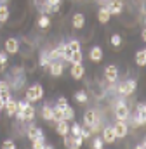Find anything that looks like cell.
<instances>
[{
	"label": "cell",
	"mask_w": 146,
	"mask_h": 149,
	"mask_svg": "<svg viewBox=\"0 0 146 149\" xmlns=\"http://www.w3.org/2000/svg\"><path fill=\"white\" fill-rule=\"evenodd\" d=\"M44 132H42V128L40 127H36V125H30L28 128H26V137L30 139V141H33V139H36L38 135H42Z\"/></svg>",
	"instance_id": "18"
},
{
	"label": "cell",
	"mask_w": 146,
	"mask_h": 149,
	"mask_svg": "<svg viewBox=\"0 0 146 149\" xmlns=\"http://www.w3.org/2000/svg\"><path fill=\"white\" fill-rule=\"evenodd\" d=\"M145 148H146L145 141H143V142H139V144H138V149H145Z\"/></svg>",
	"instance_id": "42"
},
{
	"label": "cell",
	"mask_w": 146,
	"mask_h": 149,
	"mask_svg": "<svg viewBox=\"0 0 146 149\" xmlns=\"http://www.w3.org/2000/svg\"><path fill=\"white\" fill-rule=\"evenodd\" d=\"M4 106H5V102H4V101H2V99H0V111H2V109H4Z\"/></svg>",
	"instance_id": "44"
},
{
	"label": "cell",
	"mask_w": 146,
	"mask_h": 149,
	"mask_svg": "<svg viewBox=\"0 0 146 149\" xmlns=\"http://www.w3.org/2000/svg\"><path fill=\"white\" fill-rule=\"evenodd\" d=\"M66 45H68V49H70L72 52H75V50H82V45H80L78 40H70Z\"/></svg>",
	"instance_id": "31"
},
{
	"label": "cell",
	"mask_w": 146,
	"mask_h": 149,
	"mask_svg": "<svg viewBox=\"0 0 146 149\" xmlns=\"http://www.w3.org/2000/svg\"><path fill=\"white\" fill-rule=\"evenodd\" d=\"M106 9L111 16H118L124 10V3H122V0H110L106 3Z\"/></svg>",
	"instance_id": "9"
},
{
	"label": "cell",
	"mask_w": 146,
	"mask_h": 149,
	"mask_svg": "<svg viewBox=\"0 0 146 149\" xmlns=\"http://www.w3.org/2000/svg\"><path fill=\"white\" fill-rule=\"evenodd\" d=\"M136 88H138V81L131 78V80L122 81V83L117 87V92H118L120 95H124V97H129V95H132V94L136 92Z\"/></svg>",
	"instance_id": "2"
},
{
	"label": "cell",
	"mask_w": 146,
	"mask_h": 149,
	"mask_svg": "<svg viewBox=\"0 0 146 149\" xmlns=\"http://www.w3.org/2000/svg\"><path fill=\"white\" fill-rule=\"evenodd\" d=\"M111 45H113L115 49H118V47L122 45V37H120L118 33H115V35H111Z\"/></svg>",
	"instance_id": "33"
},
{
	"label": "cell",
	"mask_w": 146,
	"mask_h": 149,
	"mask_svg": "<svg viewBox=\"0 0 146 149\" xmlns=\"http://www.w3.org/2000/svg\"><path fill=\"white\" fill-rule=\"evenodd\" d=\"M72 26L75 30H82L84 26H85V16L82 14V12H77V14H73L72 17Z\"/></svg>",
	"instance_id": "15"
},
{
	"label": "cell",
	"mask_w": 146,
	"mask_h": 149,
	"mask_svg": "<svg viewBox=\"0 0 146 149\" xmlns=\"http://www.w3.org/2000/svg\"><path fill=\"white\" fill-rule=\"evenodd\" d=\"M63 139H65V146L66 148H72V149H78V148H82V144H84L82 135H72V137L65 135Z\"/></svg>",
	"instance_id": "7"
},
{
	"label": "cell",
	"mask_w": 146,
	"mask_h": 149,
	"mask_svg": "<svg viewBox=\"0 0 146 149\" xmlns=\"http://www.w3.org/2000/svg\"><path fill=\"white\" fill-rule=\"evenodd\" d=\"M9 19V7L5 3H0V23H5Z\"/></svg>",
	"instance_id": "28"
},
{
	"label": "cell",
	"mask_w": 146,
	"mask_h": 149,
	"mask_svg": "<svg viewBox=\"0 0 146 149\" xmlns=\"http://www.w3.org/2000/svg\"><path fill=\"white\" fill-rule=\"evenodd\" d=\"M75 101L77 102H80V104H85L87 101H89V95H87V92L85 90H78V92H75Z\"/></svg>",
	"instance_id": "24"
},
{
	"label": "cell",
	"mask_w": 146,
	"mask_h": 149,
	"mask_svg": "<svg viewBox=\"0 0 146 149\" xmlns=\"http://www.w3.org/2000/svg\"><path fill=\"white\" fill-rule=\"evenodd\" d=\"M2 148H4V149H16V144H14L12 141H9V139H7V141H4V142H2Z\"/></svg>",
	"instance_id": "37"
},
{
	"label": "cell",
	"mask_w": 146,
	"mask_h": 149,
	"mask_svg": "<svg viewBox=\"0 0 146 149\" xmlns=\"http://www.w3.org/2000/svg\"><path fill=\"white\" fill-rule=\"evenodd\" d=\"M25 99L28 102H38V101H42L44 99V87L40 83H35V85L28 87L26 92H25Z\"/></svg>",
	"instance_id": "1"
},
{
	"label": "cell",
	"mask_w": 146,
	"mask_h": 149,
	"mask_svg": "<svg viewBox=\"0 0 146 149\" xmlns=\"http://www.w3.org/2000/svg\"><path fill=\"white\" fill-rule=\"evenodd\" d=\"M0 113H2V111H0Z\"/></svg>",
	"instance_id": "45"
},
{
	"label": "cell",
	"mask_w": 146,
	"mask_h": 149,
	"mask_svg": "<svg viewBox=\"0 0 146 149\" xmlns=\"http://www.w3.org/2000/svg\"><path fill=\"white\" fill-rule=\"evenodd\" d=\"M49 73L51 76H61V74L65 73V64H63V61L61 59H56V61H51V64H49Z\"/></svg>",
	"instance_id": "5"
},
{
	"label": "cell",
	"mask_w": 146,
	"mask_h": 149,
	"mask_svg": "<svg viewBox=\"0 0 146 149\" xmlns=\"http://www.w3.org/2000/svg\"><path fill=\"white\" fill-rule=\"evenodd\" d=\"M45 2H47L49 5H59V3H61V0H45Z\"/></svg>",
	"instance_id": "41"
},
{
	"label": "cell",
	"mask_w": 146,
	"mask_h": 149,
	"mask_svg": "<svg viewBox=\"0 0 146 149\" xmlns=\"http://www.w3.org/2000/svg\"><path fill=\"white\" fill-rule=\"evenodd\" d=\"M110 19H111V14L108 12V9H106V7H101L99 12H98V21H99L101 24H106Z\"/></svg>",
	"instance_id": "20"
},
{
	"label": "cell",
	"mask_w": 146,
	"mask_h": 149,
	"mask_svg": "<svg viewBox=\"0 0 146 149\" xmlns=\"http://www.w3.org/2000/svg\"><path fill=\"white\" fill-rule=\"evenodd\" d=\"M105 80L108 83H115L118 80V68L115 64H110V66L105 68Z\"/></svg>",
	"instance_id": "8"
},
{
	"label": "cell",
	"mask_w": 146,
	"mask_h": 149,
	"mask_svg": "<svg viewBox=\"0 0 146 149\" xmlns=\"http://www.w3.org/2000/svg\"><path fill=\"white\" fill-rule=\"evenodd\" d=\"M80 135H82V139L85 141V139H89V137L92 135V132H91V128H89V127H85V128L82 127V130H80Z\"/></svg>",
	"instance_id": "36"
},
{
	"label": "cell",
	"mask_w": 146,
	"mask_h": 149,
	"mask_svg": "<svg viewBox=\"0 0 146 149\" xmlns=\"http://www.w3.org/2000/svg\"><path fill=\"white\" fill-rule=\"evenodd\" d=\"M56 106H59V108H66V106H68V99H66V97H59L58 102H56Z\"/></svg>",
	"instance_id": "38"
},
{
	"label": "cell",
	"mask_w": 146,
	"mask_h": 149,
	"mask_svg": "<svg viewBox=\"0 0 146 149\" xmlns=\"http://www.w3.org/2000/svg\"><path fill=\"white\" fill-rule=\"evenodd\" d=\"M89 59H91V63H101V59H103V49L99 47V45H94V47H91V50H89Z\"/></svg>",
	"instance_id": "10"
},
{
	"label": "cell",
	"mask_w": 146,
	"mask_h": 149,
	"mask_svg": "<svg viewBox=\"0 0 146 149\" xmlns=\"http://www.w3.org/2000/svg\"><path fill=\"white\" fill-rule=\"evenodd\" d=\"M141 38H143V42H146V31H141Z\"/></svg>",
	"instance_id": "43"
},
{
	"label": "cell",
	"mask_w": 146,
	"mask_h": 149,
	"mask_svg": "<svg viewBox=\"0 0 146 149\" xmlns=\"http://www.w3.org/2000/svg\"><path fill=\"white\" fill-rule=\"evenodd\" d=\"M129 116H131V111H129L127 104H125L124 101H118L117 106H115V118H117V120H125V121H127Z\"/></svg>",
	"instance_id": "4"
},
{
	"label": "cell",
	"mask_w": 146,
	"mask_h": 149,
	"mask_svg": "<svg viewBox=\"0 0 146 149\" xmlns=\"http://www.w3.org/2000/svg\"><path fill=\"white\" fill-rule=\"evenodd\" d=\"M7 63H9V59H7V52L2 50V52H0V73H4V71L7 70Z\"/></svg>",
	"instance_id": "29"
},
{
	"label": "cell",
	"mask_w": 146,
	"mask_h": 149,
	"mask_svg": "<svg viewBox=\"0 0 146 149\" xmlns=\"http://www.w3.org/2000/svg\"><path fill=\"white\" fill-rule=\"evenodd\" d=\"M113 132H115V137L117 139H124L127 134H129V125L125 120H117L115 125H113Z\"/></svg>",
	"instance_id": "3"
},
{
	"label": "cell",
	"mask_w": 146,
	"mask_h": 149,
	"mask_svg": "<svg viewBox=\"0 0 146 149\" xmlns=\"http://www.w3.org/2000/svg\"><path fill=\"white\" fill-rule=\"evenodd\" d=\"M63 50H65V43H61V45H58L56 49H52V50L49 52V57H51V61L63 59Z\"/></svg>",
	"instance_id": "19"
},
{
	"label": "cell",
	"mask_w": 146,
	"mask_h": 149,
	"mask_svg": "<svg viewBox=\"0 0 146 149\" xmlns=\"http://www.w3.org/2000/svg\"><path fill=\"white\" fill-rule=\"evenodd\" d=\"M138 114H146V106H145V102H139V104H138Z\"/></svg>",
	"instance_id": "39"
},
{
	"label": "cell",
	"mask_w": 146,
	"mask_h": 149,
	"mask_svg": "<svg viewBox=\"0 0 146 149\" xmlns=\"http://www.w3.org/2000/svg\"><path fill=\"white\" fill-rule=\"evenodd\" d=\"M82 59H84V54H82V50H75V52H72L70 63H72V64H78V63H82Z\"/></svg>",
	"instance_id": "30"
},
{
	"label": "cell",
	"mask_w": 146,
	"mask_h": 149,
	"mask_svg": "<svg viewBox=\"0 0 146 149\" xmlns=\"http://www.w3.org/2000/svg\"><path fill=\"white\" fill-rule=\"evenodd\" d=\"M21 113H23V120H25V121H32L36 116V109H35V106H33V102H28V104L23 108Z\"/></svg>",
	"instance_id": "11"
},
{
	"label": "cell",
	"mask_w": 146,
	"mask_h": 149,
	"mask_svg": "<svg viewBox=\"0 0 146 149\" xmlns=\"http://www.w3.org/2000/svg\"><path fill=\"white\" fill-rule=\"evenodd\" d=\"M63 118H65L66 121H73V120H75V109H73L70 104H68L66 108H63Z\"/></svg>",
	"instance_id": "23"
},
{
	"label": "cell",
	"mask_w": 146,
	"mask_h": 149,
	"mask_svg": "<svg viewBox=\"0 0 146 149\" xmlns=\"http://www.w3.org/2000/svg\"><path fill=\"white\" fill-rule=\"evenodd\" d=\"M56 134H58V135H61V137L70 135V123H68L66 120L58 121V123H56Z\"/></svg>",
	"instance_id": "13"
},
{
	"label": "cell",
	"mask_w": 146,
	"mask_h": 149,
	"mask_svg": "<svg viewBox=\"0 0 146 149\" xmlns=\"http://www.w3.org/2000/svg\"><path fill=\"white\" fill-rule=\"evenodd\" d=\"M80 130H82V125H80V123L75 121V123L70 125V134H72V135H80Z\"/></svg>",
	"instance_id": "32"
},
{
	"label": "cell",
	"mask_w": 146,
	"mask_h": 149,
	"mask_svg": "<svg viewBox=\"0 0 146 149\" xmlns=\"http://www.w3.org/2000/svg\"><path fill=\"white\" fill-rule=\"evenodd\" d=\"M99 121V118H98V113L92 111V109H87L85 114H84V123H85V127H92L94 123H98Z\"/></svg>",
	"instance_id": "14"
},
{
	"label": "cell",
	"mask_w": 146,
	"mask_h": 149,
	"mask_svg": "<svg viewBox=\"0 0 146 149\" xmlns=\"http://www.w3.org/2000/svg\"><path fill=\"white\" fill-rule=\"evenodd\" d=\"M103 142H106V144H113L115 141H117V137H115V132H113V127H106V128H103Z\"/></svg>",
	"instance_id": "16"
},
{
	"label": "cell",
	"mask_w": 146,
	"mask_h": 149,
	"mask_svg": "<svg viewBox=\"0 0 146 149\" xmlns=\"http://www.w3.org/2000/svg\"><path fill=\"white\" fill-rule=\"evenodd\" d=\"M4 109H5V113H7V116H9V118H14V114H16V111H18V101L9 99V101L5 102Z\"/></svg>",
	"instance_id": "17"
},
{
	"label": "cell",
	"mask_w": 146,
	"mask_h": 149,
	"mask_svg": "<svg viewBox=\"0 0 146 149\" xmlns=\"http://www.w3.org/2000/svg\"><path fill=\"white\" fill-rule=\"evenodd\" d=\"M103 146H105V142H103L101 137H96V139L92 141V148L94 149H103Z\"/></svg>",
	"instance_id": "35"
},
{
	"label": "cell",
	"mask_w": 146,
	"mask_h": 149,
	"mask_svg": "<svg viewBox=\"0 0 146 149\" xmlns=\"http://www.w3.org/2000/svg\"><path fill=\"white\" fill-rule=\"evenodd\" d=\"M4 49H5V52L11 54V56L18 54V52H19V40H18V38H12V37L7 38L5 43H4Z\"/></svg>",
	"instance_id": "6"
},
{
	"label": "cell",
	"mask_w": 146,
	"mask_h": 149,
	"mask_svg": "<svg viewBox=\"0 0 146 149\" xmlns=\"http://www.w3.org/2000/svg\"><path fill=\"white\" fill-rule=\"evenodd\" d=\"M36 24H38L40 28H49V26H51V17H49L47 14H42V16L38 17V21H36Z\"/></svg>",
	"instance_id": "25"
},
{
	"label": "cell",
	"mask_w": 146,
	"mask_h": 149,
	"mask_svg": "<svg viewBox=\"0 0 146 149\" xmlns=\"http://www.w3.org/2000/svg\"><path fill=\"white\" fill-rule=\"evenodd\" d=\"M44 142H45V135L42 134V135H38L36 139L32 141V148H33V149H42V148H44Z\"/></svg>",
	"instance_id": "27"
},
{
	"label": "cell",
	"mask_w": 146,
	"mask_h": 149,
	"mask_svg": "<svg viewBox=\"0 0 146 149\" xmlns=\"http://www.w3.org/2000/svg\"><path fill=\"white\" fill-rule=\"evenodd\" d=\"M0 99H2L4 102H7L9 99H12V97H11V90H9V88H4V90H0Z\"/></svg>",
	"instance_id": "34"
},
{
	"label": "cell",
	"mask_w": 146,
	"mask_h": 149,
	"mask_svg": "<svg viewBox=\"0 0 146 149\" xmlns=\"http://www.w3.org/2000/svg\"><path fill=\"white\" fill-rule=\"evenodd\" d=\"M38 64H40V68H44V70H47V68H49V64H51L49 50H42V52H40V59H38Z\"/></svg>",
	"instance_id": "21"
},
{
	"label": "cell",
	"mask_w": 146,
	"mask_h": 149,
	"mask_svg": "<svg viewBox=\"0 0 146 149\" xmlns=\"http://www.w3.org/2000/svg\"><path fill=\"white\" fill-rule=\"evenodd\" d=\"M70 74H72L73 80H80V78H84V74H85V68H84V64H82V63H78V64H72Z\"/></svg>",
	"instance_id": "12"
},
{
	"label": "cell",
	"mask_w": 146,
	"mask_h": 149,
	"mask_svg": "<svg viewBox=\"0 0 146 149\" xmlns=\"http://www.w3.org/2000/svg\"><path fill=\"white\" fill-rule=\"evenodd\" d=\"M11 85H9V81L7 80H0V90H4V88H9Z\"/></svg>",
	"instance_id": "40"
},
{
	"label": "cell",
	"mask_w": 146,
	"mask_h": 149,
	"mask_svg": "<svg viewBox=\"0 0 146 149\" xmlns=\"http://www.w3.org/2000/svg\"><path fill=\"white\" fill-rule=\"evenodd\" d=\"M136 63H138V66H145L146 64V50L145 49L138 50V54H136Z\"/></svg>",
	"instance_id": "26"
},
{
	"label": "cell",
	"mask_w": 146,
	"mask_h": 149,
	"mask_svg": "<svg viewBox=\"0 0 146 149\" xmlns=\"http://www.w3.org/2000/svg\"><path fill=\"white\" fill-rule=\"evenodd\" d=\"M40 114H42V118L45 120V121H52V108H51V104H44L42 106V111H40Z\"/></svg>",
	"instance_id": "22"
}]
</instances>
